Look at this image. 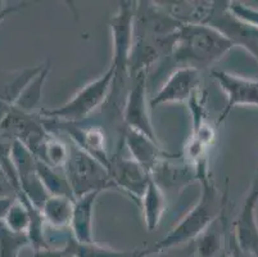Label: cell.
Wrapping results in <instances>:
<instances>
[{
    "label": "cell",
    "instance_id": "6da1fadb",
    "mask_svg": "<svg viewBox=\"0 0 258 257\" xmlns=\"http://www.w3.org/2000/svg\"><path fill=\"white\" fill-rule=\"evenodd\" d=\"M196 171L197 179L202 187L198 203L194 204L193 209L187 212L165 238H162L154 246L142 249V257L156 256L175 247L193 242L203 233L207 232L217 221V219H220L229 188H226L224 194L219 197L215 183L208 173L207 162L199 164L196 167Z\"/></svg>",
    "mask_w": 258,
    "mask_h": 257
},
{
    "label": "cell",
    "instance_id": "7a4b0ae2",
    "mask_svg": "<svg viewBox=\"0 0 258 257\" xmlns=\"http://www.w3.org/2000/svg\"><path fill=\"white\" fill-rule=\"evenodd\" d=\"M234 44L216 28L185 21L173 44L171 56L176 62L197 70L210 67L226 56Z\"/></svg>",
    "mask_w": 258,
    "mask_h": 257
},
{
    "label": "cell",
    "instance_id": "3957f363",
    "mask_svg": "<svg viewBox=\"0 0 258 257\" xmlns=\"http://www.w3.org/2000/svg\"><path fill=\"white\" fill-rule=\"evenodd\" d=\"M114 70L109 66L102 76L89 82L64 105L53 110L40 111V119L64 124H80L95 110L104 105L113 89Z\"/></svg>",
    "mask_w": 258,
    "mask_h": 257
},
{
    "label": "cell",
    "instance_id": "277c9868",
    "mask_svg": "<svg viewBox=\"0 0 258 257\" xmlns=\"http://www.w3.org/2000/svg\"><path fill=\"white\" fill-rule=\"evenodd\" d=\"M75 199L91 192L116 189L108 170L70 141L69 159L63 167Z\"/></svg>",
    "mask_w": 258,
    "mask_h": 257
},
{
    "label": "cell",
    "instance_id": "5b68a950",
    "mask_svg": "<svg viewBox=\"0 0 258 257\" xmlns=\"http://www.w3.org/2000/svg\"><path fill=\"white\" fill-rule=\"evenodd\" d=\"M230 2H212L199 12L196 22L216 28L233 42L244 48L258 63V28L235 17L229 9ZM190 22V21H189Z\"/></svg>",
    "mask_w": 258,
    "mask_h": 257
},
{
    "label": "cell",
    "instance_id": "8992f818",
    "mask_svg": "<svg viewBox=\"0 0 258 257\" xmlns=\"http://www.w3.org/2000/svg\"><path fill=\"white\" fill-rule=\"evenodd\" d=\"M137 2H119L118 9L109 20L113 57L111 66L114 70L113 89L118 90L128 76L131 54L134 48V23ZM112 89V90H113Z\"/></svg>",
    "mask_w": 258,
    "mask_h": 257
},
{
    "label": "cell",
    "instance_id": "52a82bcc",
    "mask_svg": "<svg viewBox=\"0 0 258 257\" xmlns=\"http://www.w3.org/2000/svg\"><path fill=\"white\" fill-rule=\"evenodd\" d=\"M151 106L147 100V71L134 77V84L126 96L123 110V124L131 130L139 131L152 140L159 143L151 120Z\"/></svg>",
    "mask_w": 258,
    "mask_h": 257
},
{
    "label": "cell",
    "instance_id": "ba28073f",
    "mask_svg": "<svg viewBox=\"0 0 258 257\" xmlns=\"http://www.w3.org/2000/svg\"><path fill=\"white\" fill-rule=\"evenodd\" d=\"M212 76L226 95V105L217 120V126H220L238 106L258 107V80L245 79L219 70L212 71Z\"/></svg>",
    "mask_w": 258,
    "mask_h": 257
},
{
    "label": "cell",
    "instance_id": "9c48e42d",
    "mask_svg": "<svg viewBox=\"0 0 258 257\" xmlns=\"http://www.w3.org/2000/svg\"><path fill=\"white\" fill-rule=\"evenodd\" d=\"M108 173L117 190H122L140 203L152 175L145 171L135 160L126 159L121 153L111 156Z\"/></svg>",
    "mask_w": 258,
    "mask_h": 257
},
{
    "label": "cell",
    "instance_id": "30bf717a",
    "mask_svg": "<svg viewBox=\"0 0 258 257\" xmlns=\"http://www.w3.org/2000/svg\"><path fill=\"white\" fill-rule=\"evenodd\" d=\"M258 204V164L238 218L233 223V230L239 247L247 253L258 257V223L255 210Z\"/></svg>",
    "mask_w": 258,
    "mask_h": 257
},
{
    "label": "cell",
    "instance_id": "8fae6325",
    "mask_svg": "<svg viewBox=\"0 0 258 257\" xmlns=\"http://www.w3.org/2000/svg\"><path fill=\"white\" fill-rule=\"evenodd\" d=\"M41 120L46 124L57 126L64 135L69 136L70 141H72L76 147L100 162L108 170L111 164V156L108 155L105 135L100 127L81 126L80 124H64V122Z\"/></svg>",
    "mask_w": 258,
    "mask_h": 257
},
{
    "label": "cell",
    "instance_id": "7c38bea8",
    "mask_svg": "<svg viewBox=\"0 0 258 257\" xmlns=\"http://www.w3.org/2000/svg\"><path fill=\"white\" fill-rule=\"evenodd\" d=\"M199 70L194 67H182L173 71L158 93L151 99V108L171 103L189 102L194 91L199 88Z\"/></svg>",
    "mask_w": 258,
    "mask_h": 257
},
{
    "label": "cell",
    "instance_id": "4fadbf2b",
    "mask_svg": "<svg viewBox=\"0 0 258 257\" xmlns=\"http://www.w3.org/2000/svg\"><path fill=\"white\" fill-rule=\"evenodd\" d=\"M122 143L130 150L131 159L135 160L151 175H153L162 162L176 157L162 150L159 143L152 140L151 138H148L139 131L131 130L127 127H125L123 131Z\"/></svg>",
    "mask_w": 258,
    "mask_h": 257
},
{
    "label": "cell",
    "instance_id": "5bb4252c",
    "mask_svg": "<svg viewBox=\"0 0 258 257\" xmlns=\"http://www.w3.org/2000/svg\"><path fill=\"white\" fill-rule=\"evenodd\" d=\"M102 192H91L75 199L71 221V235L79 243L94 242V206Z\"/></svg>",
    "mask_w": 258,
    "mask_h": 257
},
{
    "label": "cell",
    "instance_id": "9a60e30c",
    "mask_svg": "<svg viewBox=\"0 0 258 257\" xmlns=\"http://www.w3.org/2000/svg\"><path fill=\"white\" fill-rule=\"evenodd\" d=\"M139 204L142 206L143 218H144L147 230L153 232L154 229L158 228L166 211L165 193L153 178H151L148 183Z\"/></svg>",
    "mask_w": 258,
    "mask_h": 257
},
{
    "label": "cell",
    "instance_id": "2e32d148",
    "mask_svg": "<svg viewBox=\"0 0 258 257\" xmlns=\"http://www.w3.org/2000/svg\"><path fill=\"white\" fill-rule=\"evenodd\" d=\"M75 199L67 195H50L41 209V214L46 224L55 228L63 229L70 228L74 215Z\"/></svg>",
    "mask_w": 258,
    "mask_h": 257
},
{
    "label": "cell",
    "instance_id": "e0dca14e",
    "mask_svg": "<svg viewBox=\"0 0 258 257\" xmlns=\"http://www.w3.org/2000/svg\"><path fill=\"white\" fill-rule=\"evenodd\" d=\"M51 70L50 61H46L44 63L43 70L40 71L39 74L30 81V84L25 88V90L21 93L13 107L17 108L18 111L25 113H31L32 110L39 105L40 99H41V93H43V88L45 85L46 79H48L49 74Z\"/></svg>",
    "mask_w": 258,
    "mask_h": 257
},
{
    "label": "cell",
    "instance_id": "ac0fdd59",
    "mask_svg": "<svg viewBox=\"0 0 258 257\" xmlns=\"http://www.w3.org/2000/svg\"><path fill=\"white\" fill-rule=\"evenodd\" d=\"M36 171L49 195H67L75 199L63 169H54L36 159Z\"/></svg>",
    "mask_w": 258,
    "mask_h": 257
},
{
    "label": "cell",
    "instance_id": "d6986e66",
    "mask_svg": "<svg viewBox=\"0 0 258 257\" xmlns=\"http://www.w3.org/2000/svg\"><path fill=\"white\" fill-rule=\"evenodd\" d=\"M44 63L36 67L25 68L23 71H20L18 74L13 75L7 82H4L0 86V102L7 106L13 107L18 96L21 95L25 88L30 84L32 79L39 74L40 71L43 70Z\"/></svg>",
    "mask_w": 258,
    "mask_h": 257
},
{
    "label": "cell",
    "instance_id": "ffe728a7",
    "mask_svg": "<svg viewBox=\"0 0 258 257\" xmlns=\"http://www.w3.org/2000/svg\"><path fill=\"white\" fill-rule=\"evenodd\" d=\"M35 157L54 169H63L69 159V143L62 138H55L49 131V136Z\"/></svg>",
    "mask_w": 258,
    "mask_h": 257
},
{
    "label": "cell",
    "instance_id": "44dd1931",
    "mask_svg": "<svg viewBox=\"0 0 258 257\" xmlns=\"http://www.w3.org/2000/svg\"><path fill=\"white\" fill-rule=\"evenodd\" d=\"M69 242L75 257H142V249L118 251V249L100 246L97 242L79 243L72 235L69 238Z\"/></svg>",
    "mask_w": 258,
    "mask_h": 257
},
{
    "label": "cell",
    "instance_id": "7402d4cb",
    "mask_svg": "<svg viewBox=\"0 0 258 257\" xmlns=\"http://www.w3.org/2000/svg\"><path fill=\"white\" fill-rule=\"evenodd\" d=\"M26 247H31L29 234L9 229L4 221H0V257H18Z\"/></svg>",
    "mask_w": 258,
    "mask_h": 257
},
{
    "label": "cell",
    "instance_id": "603a6c76",
    "mask_svg": "<svg viewBox=\"0 0 258 257\" xmlns=\"http://www.w3.org/2000/svg\"><path fill=\"white\" fill-rule=\"evenodd\" d=\"M4 223H6L9 229L29 234L30 225H31V215H30L29 207H27L26 202L21 201L17 198L12 209L9 210Z\"/></svg>",
    "mask_w": 258,
    "mask_h": 257
},
{
    "label": "cell",
    "instance_id": "cb8c5ba5",
    "mask_svg": "<svg viewBox=\"0 0 258 257\" xmlns=\"http://www.w3.org/2000/svg\"><path fill=\"white\" fill-rule=\"evenodd\" d=\"M229 9L239 20L258 28V8L247 6L241 2H230Z\"/></svg>",
    "mask_w": 258,
    "mask_h": 257
},
{
    "label": "cell",
    "instance_id": "d4e9b609",
    "mask_svg": "<svg viewBox=\"0 0 258 257\" xmlns=\"http://www.w3.org/2000/svg\"><path fill=\"white\" fill-rule=\"evenodd\" d=\"M32 257H75L74 252H72L71 246H70V242L67 239L66 244L60 248H49L41 249V251L34 252Z\"/></svg>",
    "mask_w": 258,
    "mask_h": 257
},
{
    "label": "cell",
    "instance_id": "484cf974",
    "mask_svg": "<svg viewBox=\"0 0 258 257\" xmlns=\"http://www.w3.org/2000/svg\"><path fill=\"white\" fill-rule=\"evenodd\" d=\"M226 243H227V249L230 251V257H257V256H253V254L250 253H247V252H244L243 249L239 247L238 242H236L235 234H234L233 225L230 226L229 229H227Z\"/></svg>",
    "mask_w": 258,
    "mask_h": 257
},
{
    "label": "cell",
    "instance_id": "4316f807",
    "mask_svg": "<svg viewBox=\"0 0 258 257\" xmlns=\"http://www.w3.org/2000/svg\"><path fill=\"white\" fill-rule=\"evenodd\" d=\"M0 197H17V189L8 174L0 167Z\"/></svg>",
    "mask_w": 258,
    "mask_h": 257
},
{
    "label": "cell",
    "instance_id": "83f0119b",
    "mask_svg": "<svg viewBox=\"0 0 258 257\" xmlns=\"http://www.w3.org/2000/svg\"><path fill=\"white\" fill-rule=\"evenodd\" d=\"M17 197H0V221L6 220L9 210L12 209Z\"/></svg>",
    "mask_w": 258,
    "mask_h": 257
},
{
    "label": "cell",
    "instance_id": "f1b7e54d",
    "mask_svg": "<svg viewBox=\"0 0 258 257\" xmlns=\"http://www.w3.org/2000/svg\"><path fill=\"white\" fill-rule=\"evenodd\" d=\"M25 7H26V3H20V4H16V6H7L6 8L0 9V22L6 20L8 16H11V14L20 12L21 9H23Z\"/></svg>",
    "mask_w": 258,
    "mask_h": 257
}]
</instances>
